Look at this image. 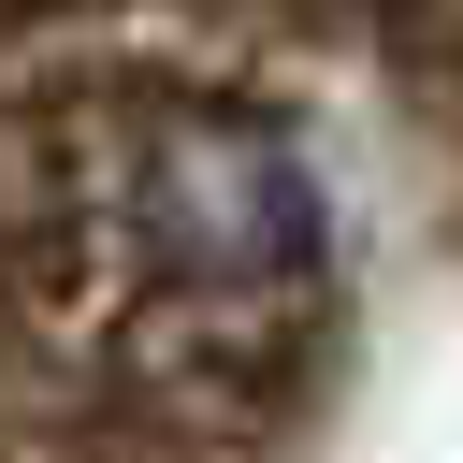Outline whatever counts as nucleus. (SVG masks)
I'll return each instance as SVG.
<instances>
[{
    "label": "nucleus",
    "mask_w": 463,
    "mask_h": 463,
    "mask_svg": "<svg viewBox=\"0 0 463 463\" xmlns=\"http://www.w3.org/2000/svg\"><path fill=\"white\" fill-rule=\"evenodd\" d=\"M130 246L188 289H275L318 260V174L260 116H174L130 159Z\"/></svg>",
    "instance_id": "f257e3e1"
}]
</instances>
